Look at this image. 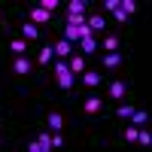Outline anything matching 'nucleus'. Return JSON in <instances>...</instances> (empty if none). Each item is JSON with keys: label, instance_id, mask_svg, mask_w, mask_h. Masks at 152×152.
Here are the masks:
<instances>
[{"label": "nucleus", "instance_id": "1", "mask_svg": "<svg viewBox=\"0 0 152 152\" xmlns=\"http://www.w3.org/2000/svg\"><path fill=\"white\" fill-rule=\"evenodd\" d=\"M55 76H58V85L64 88V91H70L73 82H76V76L67 70V61H58V64H55Z\"/></svg>", "mask_w": 152, "mask_h": 152}, {"label": "nucleus", "instance_id": "2", "mask_svg": "<svg viewBox=\"0 0 152 152\" xmlns=\"http://www.w3.org/2000/svg\"><path fill=\"white\" fill-rule=\"evenodd\" d=\"M31 21L37 24V28H40V24H49V21H52V12H46L43 6H34L31 9Z\"/></svg>", "mask_w": 152, "mask_h": 152}, {"label": "nucleus", "instance_id": "3", "mask_svg": "<svg viewBox=\"0 0 152 152\" xmlns=\"http://www.w3.org/2000/svg\"><path fill=\"white\" fill-rule=\"evenodd\" d=\"M52 52H55V58H61V61H64V58H70V52H73V49H70V43H67V40H58V43L52 46Z\"/></svg>", "mask_w": 152, "mask_h": 152}, {"label": "nucleus", "instance_id": "4", "mask_svg": "<svg viewBox=\"0 0 152 152\" xmlns=\"http://www.w3.org/2000/svg\"><path fill=\"white\" fill-rule=\"evenodd\" d=\"M100 107H104V100H100L97 94L85 97V104H82V110H85V113H100Z\"/></svg>", "mask_w": 152, "mask_h": 152}, {"label": "nucleus", "instance_id": "5", "mask_svg": "<svg viewBox=\"0 0 152 152\" xmlns=\"http://www.w3.org/2000/svg\"><path fill=\"white\" fill-rule=\"evenodd\" d=\"M46 125H49V131H61L64 128V116H61V113H49Z\"/></svg>", "mask_w": 152, "mask_h": 152}, {"label": "nucleus", "instance_id": "6", "mask_svg": "<svg viewBox=\"0 0 152 152\" xmlns=\"http://www.w3.org/2000/svg\"><path fill=\"white\" fill-rule=\"evenodd\" d=\"M37 37H40V28H37L34 21L21 24V40H37Z\"/></svg>", "mask_w": 152, "mask_h": 152}, {"label": "nucleus", "instance_id": "7", "mask_svg": "<svg viewBox=\"0 0 152 152\" xmlns=\"http://www.w3.org/2000/svg\"><path fill=\"white\" fill-rule=\"evenodd\" d=\"M12 70H15V73H21V76H24V73H31V61L24 58V55H18L15 61H12Z\"/></svg>", "mask_w": 152, "mask_h": 152}, {"label": "nucleus", "instance_id": "8", "mask_svg": "<svg viewBox=\"0 0 152 152\" xmlns=\"http://www.w3.org/2000/svg\"><path fill=\"white\" fill-rule=\"evenodd\" d=\"M79 49H82L85 55H91V52H97V40H94V37H82V40H79Z\"/></svg>", "mask_w": 152, "mask_h": 152}, {"label": "nucleus", "instance_id": "9", "mask_svg": "<svg viewBox=\"0 0 152 152\" xmlns=\"http://www.w3.org/2000/svg\"><path fill=\"white\" fill-rule=\"evenodd\" d=\"M37 61H40V64H52V61H55L52 46H43V49H40V55H37Z\"/></svg>", "mask_w": 152, "mask_h": 152}, {"label": "nucleus", "instance_id": "10", "mask_svg": "<svg viewBox=\"0 0 152 152\" xmlns=\"http://www.w3.org/2000/svg\"><path fill=\"white\" fill-rule=\"evenodd\" d=\"M9 49H12V52H15V58H18V55H24V52H28V40H21V37H15V40L9 43Z\"/></svg>", "mask_w": 152, "mask_h": 152}, {"label": "nucleus", "instance_id": "11", "mask_svg": "<svg viewBox=\"0 0 152 152\" xmlns=\"http://www.w3.org/2000/svg\"><path fill=\"white\" fill-rule=\"evenodd\" d=\"M85 24H88V28H91V34H94V31H104V24H107V21H104V15H88Z\"/></svg>", "mask_w": 152, "mask_h": 152}, {"label": "nucleus", "instance_id": "12", "mask_svg": "<svg viewBox=\"0 0 152 152\" xmlns=\"http://www.w3.org/2000/svg\"><path fill=\"white\" fill-rule=\"evenodd\" d=\"M67 70H70V73H85V61H82L79 55H73L70 64H67Z\"/></svg>", "mask_w": 152, "mask_h": 152}, {"label": "nucleus", "instance_id": "13", "mask_svg": "<svg viewBox=\"0 0 152 152\" xmlns=\"http://www.w3.org/2000/svg\"><path fill=\"white\" fill-rule=\"evenodd\" d=\"M131 122L140 128V125H146V122H149V113H146V110H134V113H131Z\"/></svg>", "mask_w": 152, "mask_h": 152}, {"label": "nucleus", "instance_id": "14", "mask_svg": "<svg viewBox=\"0 0 152 152\" xmlns=\"http://www.w3.org/2000/svg\"><path fill=\"white\" fill-rule=\"evenodd\" d=\"M82 82H85L88 88H94V85H100V73H94V70H88V73H82Z\"/></svg>", "mask_w": 152, "mask_h": 152}, {"label": "nucleus", "instance_id": "15", "mask_svg": "<svg viewBox=\"0 0 152 152\" xmlns=\"http://www.w3.org/2000/svg\"><path fill=\"white\" fill-rule=\"evenodd\" d=\"M110 97H116V100H122V97H125V82H119V79L113 82V85H110Z\"/></svg>", "mask_w": 152, "mask_h": 152}, {"label": "nucleus", "instance_id": "16", "mask_svg": "<svg viewBox=\"0 0 152 152\" xmlns=\"http://www.w3.org/2000/svg\"><path fill=\"white\" fill-rule=\"evenodd\" d=\"M119 9L125 12V15H134L137 12V0H119Z\"/></svg>", "mask_w": 152, "mask_h": 152}, {"label": "nucleus", "instance_id": "17", "mask_svg": "<svg viewBox=\"0 0 152 152\" xmlns=\"http://www.w3.org/2000/svg\"><path fill=\"white\" fill-rule=\"evenodd\" d=\"M37 143H40V149H43V152H49V149H52V134L43 131L40 137H37Z\"/></svg>", "mask_w": 152, "mask_h": 152}, {"label": "nucleus", "instance_id": "18", "mask_svg": "<svg viewBox=\"0 0 152 152\" xmlns=\"http://www.w3.org/2000/svg\"><path fill=\"white\" fill-rule=\"evenodd\" d=\"M82 9H85V0H70V15H82Z\"/></svg>", "mask_w": 152, "mask_h": 152}, {"label": "nucleus", "instance_id": "19", "mask_svg": "<svg viewBox=\"0 0 152 152\" xmlns=\"http://www.w3.org/2000/svg\"><path fill=\"white\" fill-rule=\"evenodd\" d=\"M104 64H107V67H119V64H122V55H119V52H110V55L104 58Z\"/></svg>", "mask_w": 152, "mask_h": 152}, {"label": "nucleus", "instance_id": "20", "mask_svg": "<svg viewBox=\"0 0 152 152\" xmlns=\"http://www.w3.org/2000/svg\"><path fill=\"white\" fill-rule=\"evenodd\" d=\"M137 131H140L137 125H128V128H125V140H128V143H137Z\"/></svg>", "mask_w": 152, "mask_h": 152}, {"label": "nucleus", "instance_id": "21", "mask_svg": "<svg viewBox=\"0 0 152 152\" xmlns=\"http://www.w3.org/2000/svg\"><path fill=\"white\" fill-rule=\"evenodd\" d=\"M64 40H67V43H76V40H79V28H70V24H67V31H64Z\"/></svg>", "mask_w": 152, "mask_h": 152}, {"label": "nucleus", "instance_id": "22", "mask_svg": "<svg viewBox=\"0 0 152 152\" xmlns=\"http://www.w3.org/2000/svg\"><path fill=\"white\" fill-rule=\"evenodd\" d=\"M137 143H140V146H149V143H152V134H149L146 128H143V131H137Z\"/></svg>", "mask_w": 152, "mask_h": 152}, {"label": "nucleus", "instance_id": "23", "mask_svg": "<svg viewBox=\"0 0 152 152\" xmlns=\"http://www.w3.org/2000/svg\"><path fill=\"white\" fill-rule=\"evenodd\" d=\"M104 49H107V52H116V49H119V37H107V40H104Z\"/></svg>", "mask_w": 152, "mask_h": 152}, {"label": "nucleus", "instance_id": "24", "mask_svg": "<svg viewBox=\"0 0 152 152\" xmlns=\"http://www.w3.org/2000/svg\"><path fill=\"white\" fill-rule=\"evenodd\" d=\"M58 3H61V0H43L40 6H43L46 12H55V9H58Z\"/></svg>", "mask_w": 152, "mask_h": 152}, {"label": "nucleus", "instance_id": "25", "mask_svg": "<svg viewBox=\"0 0 152 152\" xmlns=\"http://www.w3.org/2000/svg\"><path fill=\"white\" fill-rule=\"evenodd\" d=\"M131 113H134L131 104H122V107H119V116H122V119H131Z\"/></svg>", "mask_w": 152, "mask_h": 152}, {"label": "nucleus", "instance_id": "26", "mask_svg": "<svg viewBox=\"0 0 152 152\" xmlns=\"http://www.w3.org/2000/svg\"><path fill=\"white\" fill-rule=\"evenodd\" d=\"M58 146H64V137H61V131L52 134V149H58Z\"/></svg>", "mask_w": 152, "mask_h": 152}, {"label": "nucleus", "instance_id": "27", "mask_svg": "<svg viewBox=\"0 0 152 152\" xmlns=\"http://www.w3.org/2000/svg\"><path fill=\"white\" fill-rule=\"evenodd\" d=\"M104 9H107V12H116V9H119V0H104Z\"/></svg>", "mask_w": 152, "mask_h": 152}]
</instances>
